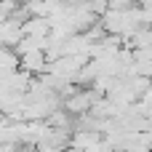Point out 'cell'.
Here are the masks:
<instances>
[{
    "label": "cell",
    "mask_w": 152,
    "mask_h": 152,
    "mask_svg": "<svg viewBox=\"0 0 152 152\" xmlns=\"http://www.w3.org/2000/svg\"><path fill=\"white\" fill-rule=\"evenodd\" d=\"M0 40H3V48H16L24 40V21L19 19L0 21Z\"/></svg>",
    "instance_id": "obj_1"
},
{
    "label": "cell",
    "mask_w": 152,
    "mask_h": 152,
    "mask_svg": "<svg viewBox=\"0 0 152 152\" xmlns=\"http://www.w3.org/2000/svg\"><path fill=\"white\" fill-rule=\"evenodd\" d=\"M0 59H3V75L21 69V56L16 53V48H3L0 51Z\"/></svg>",
    "instance_id": "obj_2"
}]
</instances>
